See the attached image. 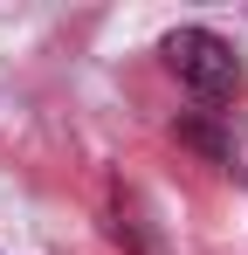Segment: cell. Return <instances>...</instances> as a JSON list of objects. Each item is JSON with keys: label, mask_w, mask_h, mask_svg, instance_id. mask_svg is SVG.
<instances>
[{"label": "cell", "mask_w": 248, "mask_h": 255, "mask_svg": "<svg viewBox=\"0 0 248 255\" xmlns=\"http://www.w3.org/2000/svg\"><path fill=\"white\" fill-rule=\"evenodd\" d=\"M159 55H165V69L193 90L200 104H228V97L242 90V55L221 42L214 28H172Z\"/></svg>", "instance_id": "obj_1"}, {"label": "cell", "mask_w": 248, "mask_h": 255, "mask_svg": "<svg viewBox=\"0 0 248 255\" xmlns=\"http://www.w3.org/2000/svg\"><path fill=\"white\" fill-rule=\"evenodd\" d=\"M179 138H186V145H200L207 159H228V138H221L214 125H200V118H179Z\"/></svg>", "instance_id": "obj_2"}]
</instances>
